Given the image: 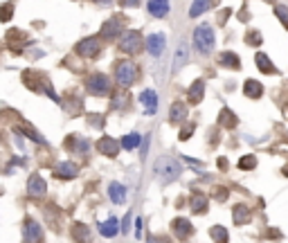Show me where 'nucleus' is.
<instances>
[{
  "label": "nucleus",
  "mask_w": 288,
  "mask_h": 243,
  "mask_svg": "<svg viewBox=\"0 0 288 243\" xmlns=\"http://www.w3.org/2000/svg\"><path fill=\"white\" fill-rule=\"evenodd\" d=\"M153 169H155V176H158L165 185L178 180V178H180V173H182L180 162H178L176 158H171V156H160L158 160H155Z\"/></svg>",
  "instance_id": "f257e3e1"
},
{
  "label": "nucleus",
  "mask_w": 288,
  "mask_h": 243,
  "mask_svg": "<svg viewBox=\"0 0 288 243\" xmlns=\"http://www.w3.org/2000/svg\"><path fill=\"white\" fill-rule=\"evenodd\" d=\"M194 48H196L203 56L212 54V50H214V29L209 27L207 23L198 25V27L194 29Z\"/></svg>",
  "instance_id": "f03ea898"
},
{
  "label": "nucleus",
  "mask_w": 288,
  "mask_h": 243,
  "mask_svg": "<svg viewBox=\"0 0 288 243\" xmlns=\"http://www.w3.org/2000/svg\"><path fill=\"white\" fill-rule=\"evenodd\" d=\"M115 79L122 88H129L138 81V65L133 61H119L115 68Z\"/></svg>",
  "instance_id": "7ed1b4c3"
},
{
  "label": "nucleus",
  "mask_w": 288,
  "mask_h": 243,
  "mask_svg": "<svg viewBox=\"0 0 288 243\" xmlns=\"http://www.w3.org/2000/svg\"><path fill=\"white\" fill-rule=\"evenodd\" d=\"M142 43H144L142 34H140L138 29H126V32L122 34V43H119V48H122L126 54H135V52H140Z\"/></svg>",
  "instance_id": "20e7f679"
},
{
  "label": "nucleus",
  "mask_w": 288,
  "mask_h": 243,
  "mask_svg": "<svg viewBox=\"0 0 288 243\" xmlns=\"http://www.w3.org/2000/svg\"><path fill=\"white\" fill-rule=\"evenodd\" d=\"M86 86L90 90V95H95V97H106L111 92V79L106 75H92L86 81Z\"/></svg>",
  "instance_id": "39448f33"
},
{
  "label": "nucleus",
  "mask_w": 288,
  "mask_h": 243,
  "mask_svg": "<svg viewBox=\"0 0 288 243\" xmlns=\"http://www.w3.org/2000/svg\"><path fill=\"white\" fill-rule=\"evenodd\" d=\"M99 50H102V43H99L97 36H90V39H83L81 43H77V54L83 59H95Z\"/></svg>",
  "instance_id": "423d86ee"
},
{
  "label": "nucleus",
  "mask_w": 288,
  "mask_h": 243,
  "mask_svg": "<svg viewBox=\"0 0 288 243\" xmlns=\"http://www.w3.org/2000/svg\"><path fill=\"white\" fill-rule=\"evenodd\" d=\"M23 239L25 243H41V239H43V230L34 219H27L23 223Z\"/></svg>",
  "instance_id": "0eeeda50"
},
{
  "label": "nucleus",
  "mask_w": 288,
  "mask_h": 243,
  "mask_svg": "<svg viewBox=\"0 0 288 243\" xmlns=\"http://www.w3.org/2000/svg\"><path fill=\"white\" fill-rule=\"evenodd\" d=\"M45 191H48V187H45V180L41 178L39 173H32L27 180V194L32 196V198H43Z\"/></svg>",
  "instance_id": "6e6552de"
},
{
  "label": "nucleus",
  "mask_w": 288,
  "mask_h": 243,
  "mask_svg": "<svg viewBox=\"0 0 288 243\" xmlns=\"http://www.w3.org/2000/svg\"><path fill=\"white\" fill-rule=\"evenodd\" d=\"M169 0H149L146 3V12L153 18H167L169 16Z\"/></svg>",
  "instance_id": "1a4fd4ad"
},
{
  "label": "nucleus",
  "mask_w": 288,
  "mask_h": 243,
  "mask_svg": "<svg viewBox=\"0 0 288 243\" xmlns=\"http://www.w3.org/2000/svg\"><path fill=\"white\" fill-rule=\"evenodd\" d=\"M124 20L119 18V16H113L111 20H106L104 23V27H102V36L104 39H115L117 34H124Z\"/></svg>",
  "instance_id": "9d476101"
},
{
  "label": "nucleus",
  "mask_w": 288,
  "mask_h": 243,
  "mask_svg": "<svg viewBox=\"0 0 288 243\" xmlns=\"http://www.w3.org/2000/svg\"><path fill=\"white\" fill-rule=\"evenodd\" d=\"M146 50H149L151 56H160L165 52V34H149L144 41Z\"/></svg>",
  "instance_id": "9b49d317"
},
{
  "label": "nucleus",
  "mask_w": 288,
  "mask_h": 243,
  "mask_svg": "<svg viewBox=\"0 0 288 243\" xmlns=\"http://www.w3.org/2000/svg\"><path fill=\"white\" fill-rule=\"evenodd\" d=\"M77 173H79V167H77L75 162H59L54 167V176L61 180H70V178H75Z\"/></svg>",
  "instance_id": "f8f14e48"
},
{
  "label": "nucleus",
  "mask_w": 288,
  "mask_h": 243,
  "mask_svg": "<svg viewBox=\"0 0 288 243\" xmlns=\"http://www.w3.org/2000/svg\"><path fill=\"white\" fill-rule=\"evenodd\" d=\"M140 101H142L146 115H153L155 108H158V95H155V90H142V95H140Z\"/></svg>",
  "instance_id": "ddd939ff"
},
{
  "label": "nucleus",
  "mask_w": 288,
  "mask_h": 243,
  "mask_svg": "<svg viewBox=\"0 0 288 243\" xmlns=\"http://www.w3.org/2000/svg\"><path fill=\"white\" fill-rule=\"evenodd\" d=\"M171 230H174V234L182 241V239H187V236H191L194 225H191L187 219H176L174 223H171Z\"/></svg>",
  "instance_id": "4468645a"
},
{
  "label": "nucleus",
  "mask_w": 288,
  "mask_h": 243,
  "mask_svg": "<svg viewBox=\"0 0 288 243\" xmlns=\"http://www.w3.org/2000/svg\"><path fill=\"white\" fill-rule=\"evenodd\" d=\"M97 149L104 153V156H108V158H115V156L119 153V144L115 142L113 137H108V135L99 140V142H97Z\"/></svg>",
  "instance_id": "2eb2a0df"
},
{
  "label": "nucleus",
  "mask_w": 288,
  "mask_h": 243,
  "mask_svg": "<svg viewBox=\"0 0 288 243\" xmlns=\"http://www.w3.org/2000/svg\"><path fill=\"white\" fill-rule=\"evenodd\" d=\"M187 59H189V48H187L185 41H180V45H178V50H176V56H174V68H171V72L176 75V72L187 63Z\"/></svg>",
  "instance_id": "dca6fc26"
},
{
  "label": "nucleus",
  "mask_w": 288,
  "mask_h": 243,
  "mask_svg": "<svg viewBox=\"0 0 288 243\" xmlns=\"http://www.w3.org/2000/svg\"><path fill=\"white\" fill-rule=\"evenodd\" d=\"M232 219H234V223L237 225H245V223H250V219H252V212H250L248 205L239 203V205H234Z\"/></svg>",
  "instance_id": "f3484780"
},
{
  "label": "nucleus",
  "mask_w": 288,
  "mask_h": 243,
  "mask_svg": "<svg viewBox=\"0 0 288 243\" xmlns=\"http://www.w3.org/2000/svg\"><path fill=\"white\" fill-rule=\"evenodd\" d=\"M108 196H111V200L115 205H122L126 200V187L119 183H111L108 185Z\"/></svg>",
  "instance_id": "a211bd4d"
},
{
  "label": "nucleus",
  "mask_w": 288,
  "mask_h": 243,
  "mask_svg": "<svg viewBox=\"0 0 288 243\" xmlns=\"http://www.w3.org/2000/svg\"><path fill=\"white\" fill-rule=\"evenodd\" d=\"M169 120L174 122V124H180V122L187 120V106L182 104V101H174V104H171Z\"/></svg>",
  "instance_id": "6ab92c4d"
},
{
  "label": "nucleus",
  "mask_w": 288,
  "mask_h": 243,
  "mask_svg": "<svg viewBox=\"0 0 288 243\" xmlns=\"http://www.w3.org/2000/svg\"><path fill=\"white\" fill-rule=\"evenodd\" d=\"M243 92H245V97H250V99H259V97L264 95V86H261L257 79H248L243 84Z\"/></svg>",
  "instance_id": "aec40b11"
},
{
  "label": "nucleus",
  "mask_w": 288,
  "mask_h": 243,
  "mask_svg": "<svg viewBox=\"0 0 288 243\" xmlns=\"http://www.w3.org/2000/svg\"><path fill=\"white\" fill-rule=\"evenodd\" d=\"M72 239L77 243H90L92 236H90V230H88L83 223H75L72 225Z\"/></svg>",
  "instance_id": "412c9836"
},
{
  "label": "nucleus",
  "mask_w": 288,
  "mask_h": 243,
  "mask_svg": "<svg viewBox=\"0 0 288 243\" xmlns=\"http://www.w3.org/2000/svg\"><path fill=\"white\" fill-rule=\"evenodd\" d=\"M218 63H221L223 68H230V70H239V68H241V61H239V56L234 54V52H223V54H218Z\"/></svg>",
  "instance_id": "4be33fe9"
},
{
  "label": "nucleus",
  "mask_w": 288,
  "mask_h": 243,
  "mask_svg": "<svg viewBox=\"0 0 288 243\" xmlns=\"http://www.w3.org/2000/svg\"><path fill=\"white\" fill-rule=\"evenodd\" d=\"M99 232H102V236H108V239H113V236H117L119 232V225H117V219H108L104 221V223H99Z\"/></svg>",
  "instance_id": "5701e85b"
},
{
  "label": "nucleus",
  "mask_w": 288,
  "mask_h": 243,
  "mask_svg": "<svg viewBox=\"0 0 288 243\" xmlns=\"http://www.w3.org/2000/svg\"><path fill=\"white\" fill-rule=\"evenodd\" d=\"M203 95H205V81L203 79H196L189 88V101L191 104H198V101L203 99Z\"/></svg>",
  "instance_id": "b1692460"
},
{
  "label": "nucleus",
  "mask_w": 288,
  "mask_h": 243,
  "mask_svg": "<svg viewBox=\"0 0 288 243\" xmlns=\"http://www.w3.org/2000/svg\"><path fill=\"white\" fill-rule=\"evenodd\" d=\"M254 61H257V68L264 72V75H275V72H277V68L270 63V59H268L266 54H261V52H259V54L254 56Z\"/></svg>",
  "instance_id": "393cba45"
},
{
  "label": "nucleus",
  "mask_w": 288,
  "mask_h": 243,
  "mask_svg": "<svg viewBox=\"0 0 288 243\" xmlns=\"http://www.w3.org/2000/svg\"><path fill=\"white\" fill-rule=\"evenodd\" d=\"M209 5H212V0H194L191 9H189V16L196 18V16H201V14H205L209 9Z\"/></svg>",
  "instance_id": "a878e982"
},
{
  "label": "nucleus",
  "mask_w": 288,
  "mask_h": 243,
  "mask_svg": "<svg viewBox=\"0 0 288 243\" xmlns=\"http://www.w3.org/2000/svg\"><path fill=\"white\" fill-rule=\"evenodd\" d=\"M191 212L194 214H205L207 212V198L203 194H198L191 198Z\"/></svg>",
  "instance_id": "bb28decb"
},
{
  "label": "nucleus",
  "mask_w": 288,
  "mask_h": 243,
  "mask_svg": "<svg viewBox=\"0 0 288 243\" xmlns=\"http://www.w3.org/2000/svg\"><path fill=\"white\" fill-rule=\"evenodd\" d=\"M218 122H221V126H225V128H234V126H237V117L232 115V111H230V108H223Z\"/></svg>",
  "instance_id": "cd10ccee"
},
{
  "label": "nucleus",
  "mask_w": 288,
  "mask_h": 243,
  "mask_svg": "<svg viewBox=\"0 0 288 243\" xmlns=\"http://www.w3.org/2000/svg\"><path fill=\"white\" fill-rule=\"evenodd\" d=\"M209 234H212L214 243H228V230L221 225H214L212 230H209Z\"/></svg>",
  "instance_id": "c85d7f7f"
},
{
  "label": "nucleus",
  "mask_w": 288,
  "mask_h": 243,
  "mask_svg": "<svg viewBox=\"0 0 288 243\" xmlns=\"http://www.w3.org/2000/svg\"><path fill=\"white\" fill-rule=\"evenodd\" d=\"M140 142H142V137H140L138 133H129V135H124V137H122V147L126 149V151H131V149H135Z\"/></svg>",
  "instance_id": "c756f323"
},
{
  "label": "nucleus",
  "mask_w": 288,
  "mask_h": 243,
  "mask_svg": "<svg viewBox=\"0 0 288 243\" xmlns=\"http://www.w3.org/2000/svg\"><path fill=\"white\" fill-rule=\"evenodd\" d=\"M257 167V158L254 156H243L239 160V169H243V171H250V169Z\"/></svg>",
  "instance_id": "7c9ffc66"
},
{
  "label": "nucleus",
  "mask_w": 288,
  "mask_h": 243,
  "mask_svg": "<svg viewBox=\"0 0 288 243\" xmlns=\"http://www.w3.org/2000/svg\"><path fill=\"white\" fill-rule=\"evenodd\" d=\"M275 14H277V18L284 23V27L288 29V7H284V5H277V7H275Z\"/></svg>",
  "instance_id": "2f4dec72"
},
{
  "label": "nucleus",
  "mask_w": 288,
  "mask_h": 243,
  "mask_svg": "<svg viewBox=\"0 0 288 243\" xmlns=\"http://www.w3.org/2000/svg\"><path fill=\"white\" fill-rule=\"evenodd\" d=\"M68 147H77V149H79V153H86L88 142H86V140H79V137H70V140H68Z\"/></svg>",
  "instance_id": "473e14b6"
},
{
  "label": "nucleus",
  "mask_w": 288,
  "mask_h": 243,
  "mask_svg": "<svg viewBox=\"0 0 288 243\" xmlns=\"http://www.w3.org/2000/svg\"><path fill=\"white\" fill-rule=\"evenodd\" d=\"M14 14V7L12 5H3V9H0V20H9Z\"/></svg>",
  "instance_id": "72a5a7b5"
},
{
  "label": "nucleus",
  "mask_w": 288,
  "mask_h": 243,
  "mask_svg": "<svg viewBox=\"0 0 288 243\" xmlns=\"http://www.w3.org/2000/svg\"><path fill=\"white\" fill-rule=\"evenodd\" d=\"M248 43L250 45H261V34L259 32H250L248 34Z\"/></svg>",
  "instance_id": "f704fd0d"
},
{
  "label": "nucleus",
  "mask_w": 288,
  "mask_h": 243,
  "mask_svg": "<svg viewBox=\"0 0 288 243\" xmlns=\"http://www.w3.org/2000/svg\"><path fill=\"white\" fill-rule=\"evenodd\" d=\"M122 5H124V7H138L140 0H122Z\"/></svg>",
  "instance_id": "c9c22d12"
},
{
  "label": "nucleus",
  "mask_w": 288,
  "mask_h": 243,
  "mask_svg": "<svg viewBox=\"0 0 288 243\" xmlns=\"http://www.w3.org/2000/svg\"><path fill=\"white\" fill-rule=\"evenodd\" d=\"M191 131H194V126H187V128H185V131H182V135H180V140H187V137H189V135H191Z\"/></svg>",
  "instance_id": "e433bc0d"
},
{
  "label": "nucleus",
  "mask_w": 288,
  "mask_h": 243,
  "mask_svg": "<svg viewBox=\"0 0 288 243\" xmlns=\"http://www.w3.org/2000/svg\"><path fill=\"white\" fill-rule=\"evenodd\" d=\"M92 3H99V5H106V3H111V0H92Z\"/></svg>",
  "instance_id": "4c0bfd02"
}]
</instances>
